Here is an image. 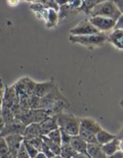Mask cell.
<instances>
[{
    "label": "cell",
    "instance_id": "obj_31",
    "mask_svg": "<svg viewBox=\"0 0 123 158\" xmlns=\"http://www.w3.org/2000/svg\"><path fill=\"white\" fill-rule=\"evenodd\" d=\"M23 143H24V145H25V147H26V149H27V153H28L30 157L34 158L35 156L37 154V153L39 151H38V150H36L34 147H33L31 144L29 143L26 142V141L23 140Z\"/></svg>",
    "mask_w": 123,
    "mask_h": 158
},
{
    "label": "cell",
    "instance_id": "obj_37",
    "mask_svg": "<svg viewBox=\"0 0 123 158\" xmlns=\"http://www.w3.org/2000/svg\"><path fill=\"white\" fill-rule=\"evenodd\" d=\"M114 5L121 13H123V0H112Z\"/></svg>",
    "mask_w": 123,
    "mask_h": 158
},
{
    "label": "cell",
    "instance_id": "obj_11",
    "mask_svg": "<svg viewBox=\"0 0 123 158\" xmlns=\"http://www.w3.org/2000/svg\"><path fill=\"white\" fill-rule=\"evenodd\" d=\"M101 147L103 153L106 156L113 154L118 150H122V130H121L120 134L118 133L117 135L116 138Z\"/></svg>",
    "mask_w": 123,
    "mask_h": 158
},
{
    "label": "cell",
    "instance_id": "obj_25",
    "mask_svg": "<svg viewBox=\"0 0 123 158\" xmlns=\"http://www.w3.org/2000/svg\"><path fill=\"white\" fill-rule=\"evenodd\" d=\"M0 115L2 116V119H3L5 124L10 123L13 122V121L16 119V118H15V115H14V114H13V112H12L11 109H8V108L2 107Z\"/></svg>",
    "mask_w": 123,
    "mask_h": 158
},
{
    "label": "cell",
    "instance_id": "obj_10",
    "mask_svg": "<svg viewBox=\"0 0 123 158\" xmlns=\"http://www.w3.org/2000/svg\"><path fill=\"white\" fill-rule=\"evenodd\" d=\"M3 138L13 158H16L18 150H19L21 144L23 142V136L20 134H13L8 135Z\"/></svg>",
    "mask_w": 123,
    "mask_h": 158
},
{
    "label": "cell",
    "instance_id": "obj_6",
    "mask_svg": "<svg viewBox=\"0 0 123 158\" xmlns=\"http://www.w3.org/2000/svg\"><path fill=\"white\" fill-rule=\"evenodd\" d=\"M35 85H36V82L33 81V79L29 77H23L19 79L16 84L13 85L17 92L18 95H24L27 96H31L33 95Z\"/></svg>",
    "mask_w": 123,
    "mask_h": 158
},
{
    "label": "cell",
    "instance_id": "obj_41",
    "mask_svg": "<svg viewBox=\"0 0 123 158\" xmlns=\"http://www.w3.org/2000/svg\"><path fill=\"white\" fill-rule=\"evenodd\" d=\"M34 158H48V157L46 156V155L44 154V153H43V152L39 151L37 153V154H36V156H35Z\"/></svg>",
    "mask_w": 123,
    "mask_h": 158
},
{
    "label": "cell",
    "instance_id": "obj_27",
    "mask_svg": "<svg viewBox=\"0 0 123 158\" xmlns=\"http://www.w3.org/2000/svg\"><path fill=\"white\" fill-rule=\"evenodd\" d=\"M42 139H43V142L46 143V145L51 149V151L54 153L55 155H60V146L58 144L55 143L54 142L51 141V139H48L46 136H42Z\"/></svg>",
    "mask_w": 123,
    "mask_h": 158
},
{
    "label": "cell",
    "instance_id": "obj_26",
    "mask_svg": "<svg viewBox=\"0 0 123 158\" xmlns=\"http://www.w3.org/2000/svg\"><path fill=\"white\" fill-rule=\"evenodd\" d=\"M0 158H13L3 137L0 136Z\"/></svg>",
    "mask_w": 123,
    "mask_h": 158
},
{
    "label": "cell",
    "instance_id": "obj_30",
    "mask_svg": "<svg viewBox=\"0 0 123 158\" xmlns=\"http://www.w3.org/2000/svg\"><path fill=\"white\" fill-rule=\"evenodd\" d=\"M37 2L41 3L47 9H54L57 12L59 10V6L54 0H38Z\"/></svg>",
    "mask_w": 123,
    "mask_h": 158
},
{
    "label": "cell",
    "instance_id": "obj_4",
    "mask_svg": "<svg viewBox=\"0 0 123 158\" xmlns=\"http://www.w3.org/2000/svg\"><path fill=\"white\" fill-rule=\"evenodd\" d=\"M88 19L91 23L101 33H105L112 30L115 24V20L105 16H92L89 17Z\"/></svg>",
    "mask_w": 123,
    "mask_h": 158
},
{
    "label": "cell",
    "instance_id": "obj_35",
    "mask_svg": "<svg viewBox=\"0 0 123 158\" xmlns=\"http://www.w3.org/2000/svg\"><path fill=\"white\" fill-rule=\"evenodd\" d=\"M82 0H69L68 5L74 10H78L81 5Z\"/></svg>",
    "mask_w": 123,
    "mask_h": 158
},
{
    "label": "cell",
    "instance_id": "obj_24",
    "mask_svg": "<svg viewBox=\"0 0 123 158\" xmlns=\"http://www.w3.org/2000/svg\"><path fill=\"white\" fill-rule=\"evenodd\" d=\"M96 4V0H82L81 5H80L78 10L80 12H83L85 14L89 15L91 10L94 8V6Z\"/></svg>",
    "mask_w": 123,
    "mask_h": 158
},
{
    "label": "cell",
    "instance_id": "obj_36",
    "mask_svg": "<svg viewBox=\"0 0 123 158\" xmlns=\"http://www.w3.org/2000/svg\"><path fill=\"white\" fill-rule=\"evenodd\" d=\"M113 30H123V15H121L115 20V24Z\"/></svg>",
    "mask_w": 123,
    "mask_h": 158
},
{
    "label": "cell",
    "instance_id": "obj_9",
    "mask_svg": "<svg viewBox=\"0 0 123 158\" xmlns=\"http://www.w3.org/2000/svg\"><path fill=\"white\" fill-rule=\"evenodd\" d=\"M25 128L26 126L16 118L13 122L5 124L3 129L0 132V136L1 137H5L8 135L13 134L23 135Z\"/></svg>",
    "mask_w": 123,
    "mask_h": 158
},
{
    "label": "cell",
    "instance_id": "obj_44",
    "mask_svg": "<svg viewBox=\"0 0 123 158\" xmlns=\"http://www.w3.org/2000/svg\"><path fill=\"white\" fill-rule=\"evenodd\" d=\"M52 158H62V157L60 156V155H55V156H54V157H52Z\"/></svg>",
    "mask_w": 123,
    "mask_h": 158
},
{
    "label": "cell",
    "instance_id": "obj_16",
    "mask_svg": "<svg viewBox=\"0 0 123 158\" xmlns=\"http://www.w3.org/2000/svg\"><path fill=\"white\" fill-rule=\"evenodd\" d=\"M70 144H71L73 149L77 153H82V154L88 156L87 152L88 143L81 137H80L78 135H77V136H72Z\"/></svg>",
    "mask_w": 123,
    "mask_h": 158
},
{
    "label": "cell",
    "instance_id": "obj_22",
    "mask_svg": "<svg viewBox=\"0 0 123 158\" xmlns=\"http://www.w3.org/2000/svg\"><path fill=\"white\" fill-rule=\"evenodd\" d=\"M51 116L47 110L44 109H33V123H41L44 121L47 118Z\"/></svg>",
    "mask_w": 123,
    "mask_h": 158
},
{
    "label": "cell",
    "instance_id": "obj_38",
    "mask_svg": "<svg viewBox=\"0 0 123 158\" xmlns=\"http://www.w3.org/2000/svg\"><path fill=\"white\" fill-rule=\"evenodd\" d=\"M107 158H123V151L122 150H118L113 154L107 156Z\"/></svg>",
    "mask_w": 123,
    "mask_h": 158
},
{
    "label": "cell",
    "instance_id": "obj_32",
    "mask_svg": "<svg viewBox=\"0 0 123 158\" xmlns=\"http://www.w3.org/2000/svg\"><path fill=\"white\" fill-rule=\"evenodd\" d=\"M16 158H30L28 153H27V149H26L23 142L21 144L20 147H19V150H18V153L16 154Z\"/></svg>",
    "mask_w": 123,
    "mask_h": 158
},
{
    "label": "cell",
    "instance_id": "obj_28",
    "mask_svg": "<svg viewBox=\"0 0 123 158\" xmlns=\"http://www.w3.org/2000/svg\"><path fill=\"white\" fill-rule=\"evenodd\" d=\"M46 136L55 143L61 146V135H60V130L59 128L50 132L47 135H46Z\"/></svg>",
    "mask_w": 123,
    "mask_h": 158
},
{
    "label": "cell",
    "instance_id": "obj_29",
    "mask_svg": "<svg viewBox=\"0 0 123 158\" xmlns=\"http://www.w3.org/2000/svg\"><path fill=\"white\" fill-rule=\"evenodd\" d=\"M24 140V139H23ZM26 142L29 143L30 144H31L33 147H34L38 151H40L41 147H42V144H43V140L42 139V136H39V137H35L32 138V139H27V140H24Z\"/></svg>",
    "mask_w": 123,
    "mask_h": 158
},
{
    "label": "cell",
    "instance_id": "obj_45",
    "mask_svg": "<svg viewBox=\"0 0 123 158\" xmlns=\"http://www.w3.org/2000/svg\"><path fill=\"white\" fill-rule=\"evenodd\" d=\"M68 1H69V0H68Z\"/></svg>",
    "mask_w": 123,
    "mask_h": 158
},
{
    "label": "cell",
    "instance_id": "obj_18",
    "mask_svg": "<svg viewBox=\"0 0 123 158\" xmlns=\"http://www.w3.org/2000/svg\"><path fill=\"white\" fill-rule=\"evenodd\" d=\"M30 8L35 13L38 19H43L44 22H46L48 9L45 8L42 4L37 2H32L30 6Z\"/></svg>",
    "mask_w": 123,
    "mask_h": 158
},
{
    "label": "cell",
    "instance_id": "obj_21",
    "mask_svg": "<svg viewBox=\"0 0 123 158\" xmlns=\"http://www.w3.org/2000/svg\"><path fill=\"white\" fill-rule=\"evenodd\" d=\"M87 152L90 158H107L99 144H88Z\"/></svg>",
    "mask_w": 123,
    "mask_h": 158
},
{
    "label": "cell",
    "instance_id": "obj_33",
    "mask_svg": "<svg viewBox=\"0 0 123 158\" xmlns=\"http://www.w3.org/2000/svg\"><path fill=\"white\" fill-rule=\"evenodd\" d=\"M40 151L43 152V153H44V154L46 155V156H47L48 158H52V157H54V156H55V154H54V153H53L52 151H51V149H50L49 147H48L46 145V143H45L44 142H43V144H42V147H41Z\"/></svg>",
    "mask_w": 123,
    "mask_h": 158
},
{
    "label": "cell",
    "instance_id": "obj_3",
    "mask_svg": "<svg viewBox=\"0 0 123 158\" xmlns=\"http://www.w3.org/2000/svg\"><path fill=\"white\" fill-rule=\"evenodd\" d=\"M121 15H123V13H121L115 7L112 0H108V1L96 4L94 8L91 10L88 16L89 17L96 16H105V17H109L113 19L114 20H116Z\"/></svg>",
    "mask_w": 123,
    "mask_h": 158
},
{
    "label": "cell",
    "instance_id": "obj_20",
    "mask_svg": "<svg viewBox=\"0 0 123 158\" xmlns=\"http://www.w3.org/2000/svg\"><path fill=\"white\" fill-rule=\"evenodd\" d=\"M116 136L117 135L112 134V133H109V132L104 130V129H101V130H99V131L95 134L97 143H98V144H99V145L101 146L110 142L112 139L116 138Z\"/></svg>",
    "mask_w": 123,
    "mask_h": 158
},
{
    "label": "cell",
    "instance_id": "obj_2",
    "mask_svg": "<svg viewBox=\"0 0 123 158\" xmlns=\"http://www.w3.org/2000/svg\"><path fill=\"white\" fill-rule=\"evenodd\" d=\"M57 116V123L59 129L64 130L71 136L78 135L80 127V118L73 114L60 112Z\"/></svg>",
    "mask_w": 123,
    "mask_h": 158
},
{
    "label": "cell",
    "instance_id": "obj_13",
    "mask_svg": "<svg viewBox=\"0 0 123 158\" xmlns=\"http://www.w3.org/2000/svg\"><path fill=\"white\" fill-rule=\"evenodd\" d=\"M107 41L112 44L115 48L122 51L123 49V30H113L107 35Z\"/></svg>",
    "mask_w": 123,
    "mask_h": 158
},
{
    "label": "cell",
    "instance_id": "obj_42",
    "mask_svg": "<svg viewBox=\"0 0 123 158\" xmlns=\"http://www.w3.org/2000/svg\"><path fill=\"white\" fill-rule=\"evenodd\" d=\"M4 126H5V123H4L3 119H2V116L0 115V132H1V130L3 129Z\"/></svg>",
    "mask_w": 123,
    "mask_h": 158
},
{
    "label": "cell",
    "instance_id": "obj_15",
    "mask_svg": "<svg viewBox=\"0 0 123 158\" xmlns=\"http://www.w3.org/2000/svg\"><path fill=\"white\" fill-rule=\"evenodd\" d=\"M80 127H83L86 130L94 134H96L99 130L102 129V127L96 120H95L94 118H87V117L80 118Z\"/></svg>",
    "mask_w": 123,
    "mask_h": 158
},
{
    "label": "cell",
    "instance_id": "obj_43",
    "mask_svg": "<svg viewBox=\"0 0 123 158\" xmlns=\"http://www.w3.org/2000/svg\"><path fill=\"white\" fill-rule=\"evenodd\" d=\"M105 1H108V0H96V2L97 4H98V3H100V2H105Z\"/></svg>",
    "mask_w": 123,
    "mask_h": 158
},
{
    "label": "cell",
    "instance_id": "obj_40",
    "mask_svg": "<svg viewBox=\"0 0 123 158\" xmlns=\"http://www.w3.org/2000/svg\"><path fill=\"white\" fill-rule=\"evenodd\" d=\"M56 3L57 4L59 7L62 6H64L66 4L68 3V0H54Z\"/></svg>",
    "mask_w": 123,
    "mask_h": 158
},
{
    "label": "cell",
    "instance_id": "obj_5",
    "mask_svg": "<svg viewBox=\"0 0 123 158\" xmlns=\"http://www.w3.org/2000/svg\"><path fill=\"white\" fill-rule=\"evenodd\" d=\"M65 97L62 95L60 91L59 90L58 86L57 85L51 89L50 92H48L46 95L40 98L39 100V109H47L54 104L55 102L59 99H65Z\"/></svg>",
    "mask_w": 123,
    "mask_h": 158
},
{
    "label": "cell",
    "instance_id": "obj_14",
    "mask_svg": "<svg viewBox=\"0 0 123 158\" xmlns=\"http://www.w3.org/2000/svg\"><path fill=\"white\" fill-rule=\"evenodd\" d=\"M39 127H40L42 136H46V135H47L52 130L58 129L59 127L57 126V116L56 115L49 116L44 121H43L41 123H39Z\"/></svg>",
    "mask_w": 123,
    "mask_h": 158
},
{
    "label": "cell",
    "instance_id": "obj_17",
    "mask_svg": "<svg viewBox=\"0 0 123 158\" xmlns=\"http://www.w3.org/2000/svg\"><path fill=\"white\" fill-rule=\"evenodd\" d=\"M23 136L24 140L32 139V138L42 136L39 124L33 123H30V125L27 126Z\"/></svg>",
    "mask_w": 123,
    "mask_h": 158
},
{
    "label": "cell",
    "instance_id": "obj_39",
    "mask_svg": "<svg viewBox=\"0 0 123 158\" xmlns=\"http://www.w3.org/2000/svg\"><path fill=\"white\" fill-rule=\"evenodd\" d=\"M6 1L7 4H8L10 6H16L19 4L20 0H6Z\"/></svg>",
    "mask_w": 123,
    "mask_h": 158
},
{
    "label": "cell",
    "instance_id": "obj_7",
    "mask_svg": "<svg viewBox=\"0 0 123 158\" xmlns=\"http://www.w3.org/2000/svg\"><path fill=\"white\" fill-rule=\"evenodd\" d=\"M99 33L98 30L90 23L88 19L80 21L77 26L70 30V35L74 36H85Z\"/></svg>",
    "mask_w": 123,
    "mask_h": 158
},
{
    "label": "cell",
    "instance_id": "obj_34",
    "mask_svg": "<svg viewBox=\"0 0 123 158\" xmlns=\"http://www.w3.org/2000/svg\"><path fill=\"white\" fill-rule=\"evenodd\" d=\"M60 135H61V145L62 144H69L71 142V139L72 136H71L70 134H68V133H66L64 130H60Z\"/></svg>",
    "mask_w": 123,
    "mask_h": 158
},
{
    "label": "cell",
    "instance_id": "obj_12",
    "mask_svg": "<svg viewBox=\"0 0 123 158\" xmlns=\"http://www.w3.org/2000/svg\"><path fill=\"white\" fill-rule=\"evenodd\" d=\"M55 85V82L53 79L48 81H44V82H36L34 90H33V95L38 98H42L46 95L48 92H51Z\"/></svg>",
    "mask_w": 123,
    "mask_h": 158
},
{
    "label": "cell",
    "instance_id": "obj_8",
    "mask_svg": "<svg viewBox=\"0 0 123 158\" xmlns=\"http://www.w3.org/2000/svg\"><path fill=\"white\" fill-rule=\"evenodd\" d=\"M19 103V95L14 85L6 86L2 96V107L11 109L13 106Z\"/></svg>",
    "mask_w": 123,
    "mask_h": 158
},
{
    "label": "cell",
    "instance_id": "obj_1",
    "mask_svg": "<svg viewBox=\"0 0 123 158\" xmlns=\"http://www.w3.org/2000/svg\"><path fill=\"white\" fill-rule=\"evenodd\" d=\"M68 40L72 44H80L88 48H95L104 46L105 42L107 41V35L101 32L95 34L85 35V36L70 35Z\"/></svg>",
    "mask_w": 123,
    "mask_h": 158
},
{
    "label": "cell",
    "instance_id": "obj_23",
    "mask_svg": "<svg viewBox=\"0 0 123 158\" xmlns=\"http://www.w3.org/2000/svg\"><path fill=\"white\" fill-rule=\"evenodd\" d=\"M77 152L73 149L71 144H62L60 146V156L62 158H74L77 154Z\"/></svg>",
    "mask_w": 123,
    "mask_h": 158
},
{
    "label": "cell",
    "instance_id": "obj_19",
    "mask_svg": "<svg viewBox=\"0 0 123 158\" xmlns=\"http://www.w3.org/2000/svg\"><path fill=\"white\" fill-rule=\"evenodd\" d=\"M58 12L54 9H48L47 20L45 22V27L47 29L54 28L58 25Z\"/></svg>",
    "mask_w": 123,
    "mask_h": 158
}]
</instances>
